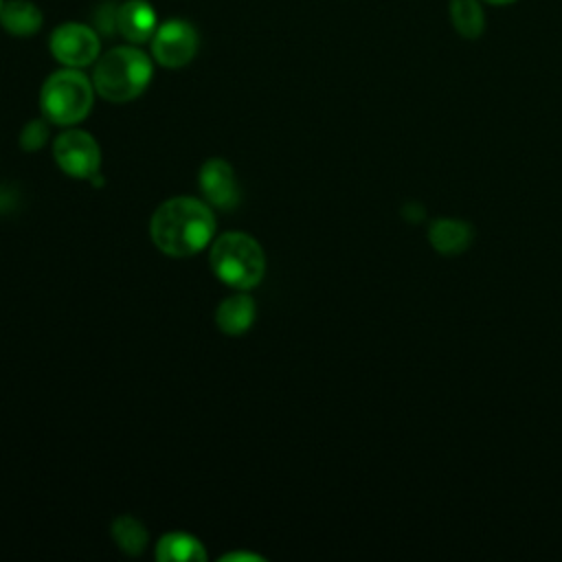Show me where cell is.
Masks as SVG:
<instances>
[{
    "mask_svg": "<svg viewBox=\"0 0 562 562\" xmlns=\"http://www.w3.org/2000/svg\"><path fill=\"white\" fill-rule=\"evenodd\" d=\"M42 11L31 0H9L0 9V26L18 37L33 35L42 29Z\"/></svg>",
    "mask_w": 562,
    "mask_h": 562,
    "instance_id": "obj_12",
    "label": "cell"
},
{
    "mask_svg": "<svg viewBox=\"0 0 562 562\" xmlns=\"http://www.w3.org/2000/svg\"><path fill=\"white\" fill-rule=\"evenodd\" d=\"M200 189L204 198L224 211H231L239 202V189L233 167L222 158H209L200 169Z\"/></svg>",
    "mask_w": 562,
    "mask_h": 562,
    "instance_id": "obj_8",
    "label": "cell"
},
{
    "mask_svg": "<svg viewBox=\"0 0 562 562\" xmlns=\"http://www.w3.org/2000/svg\"><path fill=\"white\" fill-rule=\"evenodd\" d=\"M255 301L248 294L224 299L215 310V323L226 336H241L255 321Z\"/></svg>",
    "mask_w": 562,
    "mask_h": 562,
    "instance_id": "obj_11",
    "label": "cell"
},
{
    "mask_svg": "<svg viewBox=\"0 0 562 562\" xmlns=\"http://www.w3.org/2000/svg\"><path fill=\"white\" fill-rule=\"evenodd\" d=\"M485 2L496 4V7H503V4H512V2H516V0H485Z\"/></svg>",
    "mask_w": 562,
    "mask_h": 562,
    "instance_id": "obj_20",
    "label": "cell"
},
{
    "mask_svg": "<svg viewBox=\"0 0 562 562\" xmlns=\"http://www.w3.org/2000/svg\"><path fill=\"white\" fill-rule=\"evenodd\" d=\"M452 29L465 40H479L485 31V11L481 0H450Z\"/></svg>",
    "mask_w": 562,
    "mask_h": 562,
    "instance_id": "obj_14",
    "label": "cell"
},
{
    "mask_svg": "<svg viewBox=\"0 0 562 562\" xmlns=\"http://www.w3.org/2000/svg\"><path fill=\"white\" fill-rule=\"evenodd\" d=\"M222 560H250V562H259V560H263L261 555H255V553H228V555H224Z\"/></svg>",
    "mask_w": 562,
    "mask_h": 562,
    "instance_id": "obj_19",
    "label": "cell"
},
{
    "mask_svg": "<svg viewBox=\"0 0 562 562\" xmlns=\"http://www.w3.org/2000/svg\"><path fill=\"white\" fill-rule=\"evenodd\" d=\"M424 215H426V211L419 202H408V204L402 206V217L408 220V222H422Z\"/></svg>",
    "mask_w": 562,
    "mask_h": 562,
    "instance_id": "obj_18",
    "label": "cell"
},
{
    "mask_svg": "<svg viewBox=\"0 0 562 562\" xmlns=\"http://www.w3.org/2000/svg\"><path fill=\"white\" fill-rule=\"evenodd\" d=\"M119 35L132 44L147 42L156 31V13L145 0H125L119 4L116 15Z\"/></svg>",
    "mask_w": 562,
    "mask_h": 562,
    "instance_id": "obj_9",
    "label": "cell"
},
{
    "mask_svg": "<svg viewBox=\"0 0 562 562\" xmlns=\"http://www.w3.org/2000/svg\"><path fill=\"white\" fill-rule=\"evenodd\" d=\"M99 35L92 26L66 22L50 33V53L68 68L90 66L99 55Z\"/></svg>",
    "mask_w": 562,
    "mask_h": 562,
    "instance_id": "obj_7",
    "label": "cell"
},
{
    "mask_svg": "<svg viewBox=\"0 0 562 562\" xmlns=\"http://www.w3.org/2000/svg\"><path fill=\"white\" fill-rule=\"evenodd\" d=\"M151 79L149 57L134 46L110 48L94 66L92 86L112 103H125L136 99Z\"/></svg>",
    "mask_w": 562,
    "mask_h": 562,
    "instance_id": "obj_2",
    "label": "cell"
},
{
    "mask_svg": "<svg viewBox=\"0 0 562 562\" xmlns=\"http://www.w3.org/2000/svg\"><path fill=\"white\" fill-rule=\"evenodd\" d=\"M94 99V86L77 68L53 72L40 92V108L46 121L72 125L88 116Z\"/></svg>",
    "mask_w": 562,
    "mask_h": 562,
    "instance_id": "obj_4",
    "label": "cell"
},
{
    "mask_svg": "<svg viewBox=\"0 0 562 562\" xmlns=\"http://www.w3.org/2000/svg\"><path fill=\"white\" fill-rule=\"evenodd\" d=\"M472 237H474L472 226L454 217L435 220L428 228V241L441 255H459L468 250V246L472 244Z\"/></svg>",
    "mask_w": 562,
    "mask_h": 562,
    "instance_id": "obj_10",
    "label": "cell"
},
{
    "mask_svg": "<svg viewBox=\"0 0 562 562\" xmlns=\"http://www.w3.org/2000/svg\"><path fill=\"white\" fill-rule=\"evenodd\" d=\"M209 261L215 277L237 290L259 285L266 272L263 250L259 241L246 233L220 235L211 248Z\"/></svg>",
    "mask_w": 562,
    "mask_h": 562,
    "instance_id": "obj_3",
    "label": "cell"
},
{
    "mask_svg": "<svg viewBox=\"0 0 562 562\" xmlns=\"http://www.w3.org/2000/svg\"><path fill=\"white\" fill-rule=\"evenodd\" d=\"M59 169L72 178H94L101 167V149L83 130H68L57 136L53 147Z\"/></svg>",
    "mask_w": 562,
    "mask_h": 562,
    "instance_id": "obj_5",
    "label": "cell"
},
{
    "mask_svg": "<svg viewBox=\"0 0 562 562\" xmlns=\"http://www.w3.org/2000/svg\"><path fill=\"white\" fill-rule=\"evenodd\" d=\"M116 15H119V4L114 2H103L94 9L92 13V22H94V31L105 35V37H112L114 33H119V26H116Z\"/></svg>",
    "mask_w": 562,
    "mask_h": 562,
    "instance_id": "obj_16",
    "label": "cell"
},
{
    "mask_svg": "<svg viewBox=\"0 0 562 562\" xmlns=\"http://www.w3.org/2000/svg\"><path fill=\"white\" fill-rule=\"evenodd\" d=\"M2 4H4V2H2V0H0V9H2Z\"/></svg>",
    "mask_w": 562,
    "mask_h": 562,
    "instance_id": "obj_21",
    "label": "cell"
},
{
    "mask_svg": "<svg viewBox=\"0 0 562 562\" xmlns=\"http://www.w3.org/2000/svg\"><path fill=\"white\" fill-rule=\"evenodd\" d=\"M198 53V33L184 20H167L151 35V55L165 68H182Z\"/></svg>",
    "mask_w": 562,
    "mask_h": 562,
    "instance_id": "obj_6",
    "label": "cell"
},
{
    "mask_svg": "<svg viewBox=\"0 0 562 562\" xmlns=\"http://www.w3.org/2000/svg\"><path fill=\"white\" fill-rule=\"evenodd\" d=\"M112 538H114L116 547L127 555H140L149 540L143 522L132 516H119L112 522Z\"/></svg>",
    "mask_w": 562,
    "mask_h": 562,
    "instance_id": "obj_15",
    "label": "cell"
},
{
    "mask_svg": "<svg viewBox=\"0 0 562 562\" xmlns=\"http://www.w3.org/2000/svg\"><path fill=\"white\" fill-rule=\"evenodd\" d=\"M48 138V127L44 121L35 119V121H29L24 127H22V134H20V147L26 149V151H35L40 147H44Z\"/></svg>",
    "mask_w": 562,
    "mask_h": 562,
    "instance_id": "obj_17",
    "label": "cell"
},
{
    "mask_svg": "<svg viewBox=\"0 0 562 562\" xmlns=\"http://www.w3.org/2000/svg\"><path fill=\"white\" fill-rule=\"evenodd\" d=\"M156 558L160 562H204L206 551L200 540L189 533H167L156 544Z\"/></svg>",
    "mask_w": 562,
    "mask_h": 562,
    "instance_id": "obj_13",
    "label": "cell"
},
{
    "mask_svg": "<svg viewBox=\"0 0 562 562\" xmlns=\"http://www.w3.org/2000/svg\"><path fill=\"white\" fill-rule=\"evenodd\" d=\"M149 233L160 252L189 257L211 241L215 217L211 209L195 198H171L156 209Z\"/></svg>",
    "mask_w": 562,
    "mask_h": 562,
    "instance_id": "obj_1",
    "label": "cell"
}]
</instances>
